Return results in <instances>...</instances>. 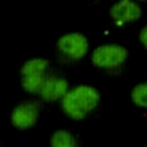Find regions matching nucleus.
Segmentation results:
<instances>
[{
    "label": "nucleus",
    "instance_id": "1",
    "mask_svg": "<svg viewBox=\"0 0 147 147\" xmlns=\"http://www.w3.org/2000/svg\"><path fill=\"white\" fill-rule=\"evenodd\" d=\"M100 102V93L90 85H78L69 90L62 99L63 112L75 121H81L90 115Z\"/></svg>",
    "mask_w": 147,
    "mask_h": 147
},
{
    "label": "nucleus",
    "instance_id": "2",
    "mask_svg": "<svg viewBox=\"0 0 147 147\" xmlns=\"http://www.w3.org/2000/svg\"><path fill=\"white\" fill-rule=\"evenodd\" d=\"M49 60L47 59H31L24 63L21 68V84L22 88L30 94L40 96L41 88L44 85V81L47 78L46 72L49 68Z\"/></svg>",
    "mask_w": 147,
    "mask_h": 147
},
{
    "label": "nucleus",
    "instance_id": "3",
    "mask_svg": "<svg viewBox=\"0 0 147 147\" xmlns=\"http://www.w3.org/2000/svg\"><path fill=\"white\" fill-rule=\"evenodd\" d=\"M128 57V50L119 44H103L93 50L91 62L97 68L103 69H119Z\"/></svg>",
    "mask_w": 147,
    "mask_h": 147
},
{
    "label": "nucleus",
    "instance_id": "4",
    "mask_svg": "<svg viewBox=\"0 0 147 147\" xmlns=\"http://www.w3.org/2000/svg\"><path fill=\"white\" fill-rule=\"evenodd\" d=\"M57 47L63 56L72 60H80L88 52V40L80 32H71L57 40Z\"/></svg>",
    "mask_w": 147,
    "mask_h": 147
},
{
    "label": "nucleus",
    "instance_id": "5",
    "mask_svg": "<svg viewBox=\"0 0 147 147\" xmlns=\"http://www.w3.org/2000/svg\"><path fill=\"white\" fill-rule=\"evenodd\" d=\"M40 103L28 100V102H22L18 105L13 110H12V125L18 129H28L35 125L37 119L40 116Z\"/></svg>",
    "mask_w": 147,
    "mask_h": 147
},
{
    "label": "nucleus",
    "instance_id": "6",
    "mask_svg": "<svg viewBox=\"0 0 147 147\" xmlns=\"http://www.w3.org/2000/svg\"><path fill=\"white\" fill-rule=\"evenodd\" d=\"M140 16H141V9L132 0H121L110 7V18L118 25L136 22L140 19Z\"/></svg>",
    "mask_w": 147,
    "mask_h": 147
},
{
    "label": "nucleus",
    "instance_id": "7",
    "mask_svg": "<svg viewBox=\"0 0 147 147\" xmlns=\"http://www.w3.org/2000/svg\"><path fill=\"white\" fill-rule=\"evenodd\" d=\"M68 93V82L66 80L57 75H47L44 85L41 88L40 97L44 102H56L63 99V96Z\"/></svg>",
    "mask_w": 147,
    "mask_h": 147
},
{
    "label": "nucleus",
    "instance_id": "8",
    "mask_svg": "<svg viewBox=\"0 0 147 147\" xmlns=\"http://www.w3.org/2000/svg\"><path fill=\"white\" fill-rule=\"evenodd\" d=\"M50 144L52 147H75L78 143H77V138L71 132L65 129H59L52 136Z\"/></svg>",
    "mask_w": 147,
    "mask_h": 147
},
{
    "label": "nucleus",
    "instance_id": "9",
    "mask_svg": "<svg viewBox=\"0 0 147 147\" xmlns=\"http://www.w3.org/2000/svg\"><path fill=\"white\" fill-rule=\"evenodd\" d=\"M131 100L140 107H147V82L137 84L131 90Z\"/></svg>",
    "mask_w": 147,
    "mask_h": 147
},
{
    "label": "nucleus",
    "instance_id": "10",
    "mask_svg": "<svg viewBox=\"0 0 147 147\" xmlns=\"http://www.w3.org/2000/svg\"><path fill=\"white\" fill-rule=\"evenodd\" d=\"M138 37H140V41H141V44H143V46L147 49V25H146V27H144V28L140 31V35H138Z\"/></svg>",
    "mask_w": 147,
    "mask_h": 147
},
{
    "label": "nucleus",
    "instance_id": "11",
    "mask_svg": "<svg viewBox=\"0 0 147 147\" xmlns=\"http://www.w3.org/2000/svg\"><path fill=\"white\" fill-rule=\"evenodd\" d=\"M141 2H147V0H141Z\"/></svg>",
    "mask_w": 147,
    "mask_h": 147
}]
</instances>
